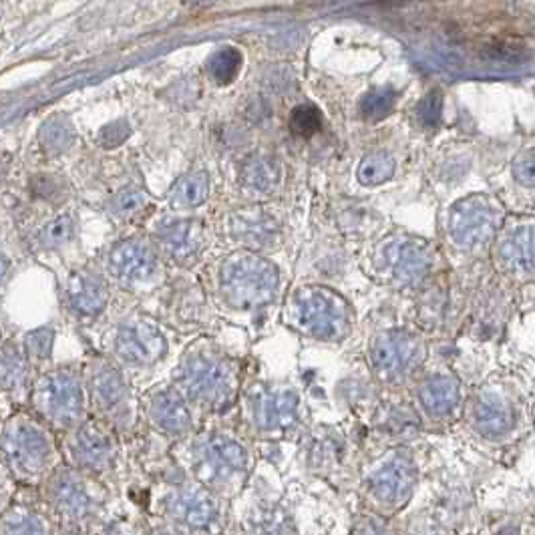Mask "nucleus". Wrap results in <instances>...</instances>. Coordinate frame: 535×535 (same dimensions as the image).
I'll use <instances>...</instances> for the list:
<instances>
[{"mask_svg": "<svg viewBox=\"0 0 535 535\" xmlns=\"http://www.w3.org/2000/svg\"><path fill=\"white\" fill-rule=\"evenodd\" d=\"M278 270L272 262L251 251H235L219 268L224 298L235 309L268 304L278 290Z\"/></svg>", "mask_w": 535, "mask_h": 535, "instance_id": "obj_1", "label": "nucleus"}, {"mask_svg": "<svg viewBox=\"0 0 535 535\" xmlns=\"http://www.w3.org/2000/svg\"><path fill=\"white\" fill-rule=\"evenodd\" d=\"M290 312L298 328L326 341L342 336L350 320L349 304L333 290L318 286L296 292Z\"/></svg>", "mask_w": 535, "mask_h": 535, "instance_id": "obj_2", "label": "nucleus"}, {"mask_svg": "<svg viewBox=\"0 0 535 535\" xmlns=\"http://www.w3.org/2000/svg\"><path fill=\"white\" fill-rule=\"evenodd\" d=\"M499 208L485 195H471L451 210L449 230L461 248H482L490 243L499 226Z\"/></svg>", "mask_w": 535, "mask_h": 535, "instance_id": "obj_3", "label": "nucleus"}, {"mask_svg": "<svg viewBox=\"0 0 535 535\" xmlns=\"http://www.w3.org/2000/svg\"><path fill=\"white\" fill-rule=\"evenodd\" d=\"M3 453L14 473L33 477L49 465L51 443L37 424L14 421L4 431Z\"/></svg>", "mask_w": 535, "mask_h": 535, "instance_id": "obj_4", "label": "nucleus"}, {"mask_svg": "<svg viewBox=\"0 0 535 535\" xmlns=\"http://www.w3.org/2000/svg\"><path fill=\"white\" fill-rule=\"evenodd\" d=\"M371 365L381 379H397L424 357V346L419 336L407 330L383 333L371 342Z\"/></svg>", "mask_w": 535, "mask_h": 535, "instance_id": "obj_5", "label": "nucleus"}, {"mask_svg": "<svg viewBox=\"0 0 535 535\" xmlns=\"http://www.w3.org/2000/svg\"><path fill=\"white\" fill-rule=\"evenodd\" d=\"M182 383L193 399L208 405H222L232 397L234 379L227 366L218 360L195 357L184 366Z\"/></svg>", "mask_w": 535, "mask_h": 535, "instance_id": "obj_6", "label": "nucleus"}, {"mask_svg": "<svg viewBox=\"0 0 535 535\" xmlns=\"http://www.w3.org/2000/svg\"><path fill=\"white\" fill-rule=\"evenodd\" d=\"M37 400L49 419L61 424H73L81 416L83 392L81 384L67 373H54L38 383Z\"/></svg>", "mask_w": 535, "mask_h": 535, "instance_id": "obj_7", "label": "nucleus"}, {"mask_svg": "<svg viewBox=\"0 0 535 535\" xmlns=\"http://www.w3.org/2000/svg\"><path fill=\"white\" fill-rule=\"evenodd\" d=\"M383 264L389 268L391 276L399 284H415L419 282L431 268L429 248L415 238H397L387 240L381 246Z\"/></svg>", "mask_w": 535, "mask_h": 535, "instance_id": "obj_8", "label": "nucleus"}, {"mask_svg": "<svg viewBox=\"0 0 535 535\" xmlns=\"http://www.w3.org/2000/svg\"><path fill=\"white\" fill-rule=\"evenodd\" d=\"M117 352L131 365H153L165 354V338L145 322H131L119 330Z\"/></svg>", "mask_w": 535, "mask_h": 535, "instance_id": "obj_9", "label": "nucleus"}, {"mask_svg": "<svg viewBox=\"0 0 535 535\" xmlns=\"http://www.w3.org/2000/svg\"><path fill=\"white\" fill-rule=\"evenodd\" d=\"M415 485V469L407 459L395 457L384 463L371 479V490L374 498L387 503V506H399L403 503Z\"/></svg>", "mask_w": 535, "mask_h": 535, "instance_id": "obj_10", "label": "nucleus"}, {"mask_svg": "<svg viewBox=\"0 0 535 535\" xmlns=\"http://www.w3.org/2000/svg\"><path fill=\"white\" fill-rule=\"evenodd\" d=\"M109 268L117 278L139 282L152 276L157 268L155 254L141 242H121L109 254Z\"/></svg>", "mask_w": 535, "mask_h": 535, "instance_id": "obj_11", "label": "nucleus"}, {"mask_svg": "<svg viewBox=\"0 0 535 535\" xmlns=\"http://www.w3.org/2000/svg\"><path fill=\"white\" fill-rule=\"evenodd\" d=\"M501 262L515 272H535V224H519L507 234L499 250Z\"/></svg>", "mask_w": 535, "mask_h": 535, "instance_id": "obj_12", "label": "nucleus"}, {"mask_svg": "<svg viewBox=\"0 0 535 535\" xmlns=\"http://www.w3.org/2000/svg\"><path fill=\"white\" fill-rule=\"evenodd\" d=\"M69 300L77 312L85 317H93L105 309L107 304V288L97 274L93 272H75L69 278Z\"/></svg>", "mask_w": 535, "mask_h": 535, "instance_id": "obj_13", "label": "nucleus"}, {"mask_svg": "<svg viewBox=\"0 0 535 535\" xmlns=\"http://www.w3.org/2000/svg\"><path fill=\"white\" fill-rule=\"evenodd\" d=\"M298 397L292 391H276L259 397L256 419L264 429H284L296 421Z\"/></svg>", "mask_w": 535, "mask_h": 535, "instance_id": "obj_14", "label": "nucleus"}, {"mask_svg": "<svg viewBox=\"0 0 535 535\" xmlns=\"http://www.w3.org/2000/svg\"><path fill=\"white\" fill-rule=\"evenodd\" d=\"M419 400L431 416H447L459 405V383L453 376L435 374L419 389Z\"/></svg>", "mask_w": 535, "mask_h": 535, "instance_id": "obj_15", "label": "nucleus"}, {"mask_svg": "<svg viewBox=\"0 0 535 535\" xmlns=\"http://www.w3.org/2000/svg\"><path fill=\"white\" fill-rule=\"evenodd\" d=\"M232 230L238 240L248 246H266L274 240L278 226L274 219L259 208L242 210L232 218Z\"/></svg>", "mask_w": 535, "mask_h": 535, "instance_id": "obj_16", "label": "nucleus"}, {"mask_svg": "<svg viewBox=\"0 0 535 535\" xmlns=\"http://www.w3.org/2000/svg\"><path fill=\"white\" fill-rule=\"evenodd\" d=\"M152 415L153 421L169 432H184L192 424L190 408H187L184 397L177 395L176 391H165L157 395L152 405Z\"/></svg>", "mask_w": 535, "mask_h": 535, "instance_id": "obj_17", "label": "nucleus"}, {"mask_svg": "<svg viewBox=\"0 0 535 535\" xmlns=\"http://www.w3.org/2000/svg\"><path fill=\"white\" fill-rule=\"evenodd\" d=\"M475 427L487 437H499L507 432L514 424V413L503 403L501 399L493 395H483L477 400L473 411Z\"/></svg>", "mask_w": 535, "mask_h": 535, "instance_id": "obj_18", "label": "nucleus"}, {"mask_svg": "<svg viewBox=\"0 0 535 535\" xmlns=\"http://www.w3.org/2000/svg\"><path fill=\"white\" fill-rule=\"evenodd\" d=\"M203 461L216 475H232L246 465V451L232 439L214 437L203 449Z\"/></svg>", "mask_w": 535, "mask_h": 535, "instance_id": "obj_19", "label": "nucleus"}, {"mask_svg": "<svg viewBox=\"0 0 535 535\" xmlns=\"http://www.w3.org/2000/svg\"><path fill=\"white\" fill-rule=\"evenodd\" d=\"M171 514L187 525L202 527L216 517V503L208 493L184 491L171 503Z\"/></svg>", "mask_w": 535, "mask_h": 535, "instance_id": "obj_20", "label": "nucleus"}, {"mask_svg": "<svg viewBox=\"0 0 535 535\" xmlns=\"http://www.w3.org/2000/svg\"><path fill=\"white\" fill-rule=\"evenodd\" d=\"M75 455L77 461H81L86 467H103L111 459V440L99 429L86 424L77 437Z\"/></svg>", "mask_w": 535, "mask_h": 535, "instance_id": "obj_21", "label": "nucleus"}, {"mask_svg": "<svg viewBox=\"0 0 535 535\" xmlns=\"http://www.w3.org/2000/svg\"><path fill=\"white\" fill-rule=\"evenodd\" d=\"M195 224L190 219H179V222H169L157 230V240L161 242L165 251L171 256H187L192 254L195 246Z\"/></svg>", "mask_w": 535, "mask_h": 535, "instance_id": "obj_22", "label": "nucleus"}, {"mask_svg": "<svg viewBox=\"0 0 535 535\" xmlns=\"http://www.w3.org/2000/svg\"><path fill=\"white\" fill-rule=\"evenodd\" d=\"M210 193V179L203 171L179 179L171 192V202L179 208H198Z\"/></svg>", "mask_w": 535, "mask_h": 535, "instance_id": "obj_23", "label": "nucleus"}, {"mask_svg": "<svg viewBox=\"0 0 535 535\" xmlns=\"http://www.w3.org/2000/svg\"><path fill=\"white\" fill-rule=\"evenodd\" d=\"M54 499H57V506L70 515H81L86 509V503H89L81 482L70 475L69 471L59 475L54 482Z\"/></svg>", "mask_w": 535, "mask_h": 535, "instance_id": "obj_24", "label": "nucleus"}, {"mask_svg": "<svg viewBox=\"0 0 535 535\" xmlns=\"http://www.w3.org/2000/svg\"><path fill=\"white\" fill-rule=\"evenodd\" d=\"M242 182L251 192L268 193L280 182V169L276 163L268 160H251L242 171Z\"/></svg>", "mask_w": 535, "mask_h": 535, "instance_id": "obj_25", "label": "nucleus"}, {"mask_svg": "<svg viewBox=\"0 0 535 535\" xmlns=\"http://www.w3.org/2000/svg\"><path fill=\"white\" fill-rule=\"evenodd\" d=\"M395 173V161L392 157L384 152L368 153L358 165L357 177L363 185H381L389 182Z\"/></svg>", "mask_w": 535, "mask_h": 535, "instance_id": "obj_26", "label": "nucleus"}, {"mask_svg": "<svg viewBox=\"0 0 535 535\" xmlns=\"http://www.w3.org/2000/svg\"><path fill=\"white\" fill-rule=\"evenodd\" d=\"M93 391H95V397L103 407L119 405L125 399V395H128L125 383L117 371L99 373L95 376V381H93Z\"/></svg>", "mask_w": 535, "mask_h": 535, "instance_id": "obj_27", "label": "nucleus"}, {"mask_svg": "<svg viewBox=\"0 0 535 535\" xmlns=\"http://www.w3.org/2000/svg\"><path fill=\"white\" fill-rule=\"evenodd\" d=\"M242 65V57L240 53L235 49H222L219 53H216L214 57L210 61V73L211 77L216 78L218 83H230L238 75Z\"/></svg>", "mask_w": 535, "mask_h": 535, "instance_id": "obj_28", "label": "nucleus"}, {"mask_svg": "<svg viewBox=\"0 0 535 535\" xmlns=\"http://www.w3.org/2000/svg\"><path fill=\"white\" fill-rule=\"evenodd\" d=\"M395 91L392 89H376L363 99L360 103V111L366 117L368 121H381L387 117L392 107H395Z\"/></svg>", "mask_w": 535, "mask_h": 535, "instance_id": "obj_29", "label": "nucleus"}, {"mask_svg": "<svg viewBox=\"0 0 535 535\" xmlns=\"http://www.w3.org/2000/svg\"><path fill=\"white\" fill-rule=\"evenodd\" d=\"M322 125V115L318 113L317 107L302 105L296 107L292 115H290V129L298 137H310L320 129Z\"/></svg>", "mask_w": 535, "mask_h": 535, "instance_id": "obj_30", "label": "nucleus"}, {"mask_svg": "<svg viewBox=\"0 0 535 535\" xmlns=\"http://www.w3.org/2000/svg\"><path fill=\"white\" fill-rule=\"evenodd\" d=\"M73 232H75L73 219H70L69 216H61L43 227L41 243L45 248H59V246H62V243L70 240Z\"/></svg>", "mask_w": 535, "mask_h": 535, "instance_id": "obj_31", "label": "nucleus"}, {"mask_svg": "<svg viewBox=\"0 0 535 535\" xmlns=\"http://www.w3.org/2000/svg\"><path fill=\"white\" fill-rule=\"evenodd\" d=\"M22 373H25L22 354L17 349H12V346H6L0 352V381L4 384H14L22 379Z\"/></svg>", "mask_w": 535, "mask_h": 535, "instance_id": "obj_32", "label": "nucleus"}, {"mask_svg": "<svg viewBox=\"0 0 535 535\" xmlns=\"http://www.w3.org/2000/svg\"><path fill=\"white\" fill-rule=\"evenodd\" d=\"M70 139H73V133H70L69 125L62 121H53L43 131V145L53 153H61L62 149H67Z\"/></svg>", "mask_w": 535, "mask_h": 535, "instance_id": "obj_33", "label": "nucleus"}, {"mask_svg": "<svg viewBox=\"0 0 535 535\" xmlns=\"http://www.w3.org/2000/svg\"><path fill=\"white\" fill-rule=\"evenodd\" d=\"M483 53L487 59H493L499 62H522L530 57L525 51V46L514 45V43H493L490 46H485Z\"/></svg>", "mask_w": 535, "mask_h": 535, "instance_id": "obj_34", "label": "nucleus"}, {"mask_svg": "<svg viewBox=\"0 0 535 535\" xmlns=\"http://www.w3.org/2000/svg\"><path fill=\"white\" fill-rule=\"evenodd\" d=\"M514 177L525 187H535V149H527L515 157Z\"/></svg>", "mask_w": 535, "mask_h": 535, "instance_id": "obj_35", "label": "nucleus"}, {"mask_svg": "<svg viewBox=\"0 0 535 535\" xmlns=\"http://www.w3.org/2000/svg\"><path fill=\"white\" fill-rule=\"evenodd\" d=\"M144 206H145V195L136 190L121 192L119 195H115V200L111 203V208L117 216L137 214V211Z\"/></svg>", "mask_w": 535, "mask_h": 535, "instance_id": "obj_36", "label": "nucleus"}, {"mask_svg": "<svg viewBox=\"0 0 535 535\" xmlns=\"http://www.w3.org/2000/svg\"><path fill=\"white\" fill-rule=\"evenodd\" d=\"M53 330L51 328H38L35 333L27 336V349L33 358H45L51 354L53 346Z\"/></svg>", "mask_w": 535, "mask_h": 535, "instance_id": "obj_37", "label": "nucleus"}, {"mask_svg": "<svg viewBox=\"0 0 535 535\" xmlns=\"http://www.w3.org/2000/svg\"><path fill=\"white\" fill-rule=\"evenodd\" d=\"M440 107H443V97L439 91H431L419 105V119L427 128H435L440 119Z\"/></svg>", "mask_w": 535, "mask_h": 535, "instance_id": "obj_38", "label": "nucleus"}, {"mask_svg": "<svg viewBox=\"0 0 535 535\" xmlns=\"http://www.w3.org/2000/svg\"><path fill=\"white\" fill-rule=\"evenodd\" d=\"M6 272H9V259L4 258V254H0V280L4 278Z\"/></svg>", "mask_w": 535, "mask_h": 535, "instance_id": "obj_39", "label": "nucleus"}]
</instances>
